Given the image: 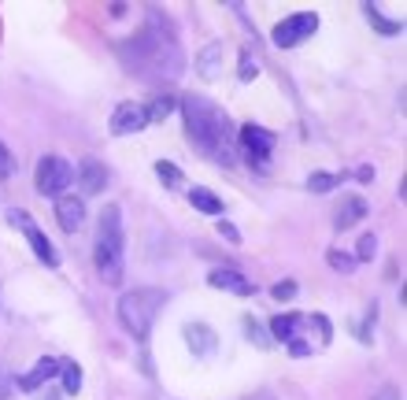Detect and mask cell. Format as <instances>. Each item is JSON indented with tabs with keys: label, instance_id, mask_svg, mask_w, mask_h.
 Returning <instances> with one entry per match:
<instances>
[{
	"label": "cell",
	"instance_id": "6da1fadb",
	"mask_svg": "<svg viewBox=\"0 0 407 400\" xmlns=\"http://www.w3.org/2000/svg\"><path fill=\"white\" fill-rule=\"evenodd\" d=\"M123 67L130 74H141V78H178L181 67H186V53L174 41V34H163L156 22H149L141 34H134L130 41L115 45Z\"/></svg>",
	"mask_w": 407,
	"mask_h": 400
},
{
	"label": "cell",
	"instance_id": "7a4b0ae2",
	"mask_svg": "<svg viewBox=\"0 0 407 400\" xmlns=\"http://www.w3.org/2000/svg\"><path fill=\"white\" fill-rule=\"evenodd\" d=\"M181 115H186V134L204 156H212L219 163L233 160V123L215 100H207L200 93L181 97Z\"/></svg>",
	"mask_w": 407,
	"mask_h": 400
},
{
	"label": "cell",
	"instance_id": "3957f363",
	"mask_svg": "<svg viewBox=\"0 0 407 400\" xmlns=\"http://www.w3.org/2000/svg\"><path fill=\"white\" fill-rule=\"evenodd\" d=\"M123 252H126V237H123V208L119 204H108L100 212V230H97V270L108 286H119L123 282Z\"/></svg>",
	"mask_w": 407,
	"mask_h": 400
},
{
	"label": "cell",
	"instance_id": "277c9868",
	"mask_svg": "<svg viewBox=\"0 0 407 400\" xmlns=\"http://www.w3.org/2000/svg\"><path fill=\"white\" fill-rule=\"evenodd\" d=\"M163 301H167L163 289H134V293H123V301H119V322H123V330L130 333V338L144 341V338H149V330H152V322H156V315H160Z\"/></svg>",
	"mask_w": 407,
	"mask_h": 400
},
{
	"label": "cell",
	"instance_id": "5b68a950",
	"mask_svg": "<svg viewBox=\"0 0 407 400\" xmlns=\"http://www.w3.org/2000/svg\"><path fill=\"white\" fill-rule=\"evenodd\" d=\"M34 182H37L41 197H63V189L74 182V167L63 156H41L37 171H34Z\"/></svg>",
	"mask_w": 407,
	"mask_h": 400
},
{
	"label": "cell",
	"instance_id": "8992f818",
	"mask_svg": "<svg viewBox=\"0 0 407 400\" xmlns=\"http://www.w3.org/2000/svg\"><path fill=\"white\" fill-rule=\"evenodd\" d=\"M315 30H319V15H315V11H296V15H289V19H282L278 27H274V45L293 48L300 41H308Z\"/></svg>",
	"mask_w": 407,
	"mask_h": 400
},
{
	"label": "cell",
	"instance_id": "52a82bcc",
	"mask_svg": "<svg viewBox=\"0 0 407 400\" xmlns=\"http://www.w3.org/2000/svg\"><path fill=\"white\" fill-rule=\"evenodd\" d=\"M241 145H244L248 160H252L256 167H267L270 152H274V134L263 130V126H252V123H248L244 130H241Z\"/></svg>",
	"mask_w": 407,
	"mask_h": 400
},
{
	"label": "cell",
	"instance_id": "ba28073f",
	"mask_svg": "<svg viewBox=\"0 0 407 400\" xmlns=\"http://www.w3.org/2000/svg\"><path fill=\"white\" fill-rule=\"evenodd\" d=\"M144 126H149V115H144V108L134 104V100L119 104V108H115V115H111V134H115V137L137 134V130H144Z\"/></svg>",
	"mask_w": 407,
	"mask_h": 400
},
{
	"label": "cell",
	"instance_id": "9c48e42d",
	"mask_svg": "<svg viewBox=\"0 0 407 400\" xmlns=\"http://www.w3.org/2000/svg\"><path fill=\"white\" fill-rule=\"evenodd\" d=\"M60 367H63V359H56V356H45V359H37L34 364V371H26V374H19L15 378V385L22 393H37L41 385L48 382V378H56L60 374Z\"/></svg>",
	"mask_w": 407,
	"mask_h": 400
},
{
	"label": "cell",
	"instance_id": "30bf717a",
	"mask_svg": "<svg viewBox=\"0 0 407 400\" xmlns=\"http://www.w3.org/2000/svg\"><path fill=\"white\" fill-rule=\"evenodd\" d=\"M222 56H226V45L222 41L204 45L200 53H196V74H200L204 82H219L222 78Z\"/></svg>",
	"mask_w": 407,
	"mask_h": 400
},
{
	"label": "cell",
	"instance_id": "8fae6325",
	"mask_svg": "<svg viewBox=\"0 0 407 400\" xmlns=\"http://www.w3.org/2000/svg\"><path fill=\"white\" fill-rule=\"evenodd\" d=\"M56 223L63 234H74L85 223V204L78 197H56Z\"/></svg>",
	"mask_w": 407,
	"mask_h": 400
},
{
	"label": "cell",
	"instance_id": "7c38bea8",
	"mask_svg": "<svg viewBox=\"0 0 407 400\" xmlns=\"http://www.w3.org/2000/svg\"><path fill=\"white\" fill-rule=\"evenodd\" d=\"M207 282H212L215 289H230V293H237V296H252V282H248L241 270H233V267H215L212 275H207Z\"/></svg>",
	"mask_w": 407,
	"mask_h": 400
},
{
	"label": "cell",
	"instance_id": "4fadbf2b",
	"mask_svg": "<svg viewBox=\"0 0 407 400\" xmlns=\"http://www.w3.org/2000/svg\"><path fill=\"white\" fill-rule=\"evenodd\" d=\"M78 186H82L85 197L100 193L104 186H108V171H104V163L100 160H82V167H78Z\"/></svg>",
	"mask_w": 407,
	"mask_h": 400
},
{
	"label": "cell",
	"instance_id": "5bb4252c",
	"mask_svg": "<svg viewBox=\"0 0 407 400\" xmlns=\"http://www.w3.org/2000/svg\"><path fill=\"white\" fill-rule=\"evenodd\" d=\"M366 215V200L363 197H340L337 212H333V226L337 230H352Z\"/></svg>",
	"mask_w": 407,
	"mask_h": 400
},
{
	"label": "cell",
	"instance_id": "9a60e30c",
	"mask_svg": "<svg viewBox=\"0 0 407 400\" xmlns=\"http://www.w3.org/2000/svg\"><path fill=\"white\" fill-rule=\"evenodd\" d=\"M186 345L193 348V356H212L215 352V330L204 322H189L186 326Z\"/></svg>",
	"mask_w": 407,
	"mask_h": 400
},
{
	"label": "cell",
	"instance_id": "2e32d148",
	"mask_svg": "<svg viewBox=\"0 0 407 400\" xmlns=\"http://www.w3.org/2000/svg\"><path fill=\"white\" fill-rule=\"evenodd\" d=\"M22 234H26V241H30V249L37 252V260L48 263V267H60V252L52 249V241H48V237H45L34 223H26V226H22Z\"/></svg>",
	"mask_w": 407,
	"mask_h": 400
},
{
	"label": "cell",
	"instance_id": "e0dca14e",
	"mask_svg": "<svg viewBox=\"0 0 407 400\" xmlns=\"http://www.w3.org/2000/svg\"><path fill=\"white\" fill-rule=\"evenodd\" d=\"M304 322V315H296V312H285V315H278V319H270V341H293V333H296V326Z\"/></svg>",
	"mask_w": 407,
	"mask_h": 400
},
{
	"label": "cell",
	"instance_id": "ac0fdd59",
	"mask_svg": "<svg viewBox=\"0 0 407 400\" xmlns=\"http://www.w3.org/2000/svg\"><path fill=\"white\" fill-rule=\"evenodd\" d=\"M189 204H193V208L196 212H204V215H222V200L215 197V193L212 189H204V186H196L193 193H189Z\"/></svg>",
	"mask_w": 407,
	"mask_h": 400
},
{
	"label": "cell",
	"instance_id": "d6986e66",
	"mask_svg": "<svg viewBox=\"0 0 407 400\" xmlns=\"http://www.w3.org/2000/svg\"><path fill=\"white\" fill-rule=\"evenodd\" d=\"M363 15L374 22V30H378V34H385V37H392V34H400V30H403V22H392V19H385V15H382V11H378L374 4H363Z\"/></svg>",
	"mask_w": 407,
	"mask_h": 400
},
{
	"label": "cell",
	"instance_id": "ffe728a7",
	"mask_svg": "<svg viewBox=\"0 0 407 400\" xmlns=\"http://www.w3.org/2000/svg\"><path fill=\"white\" fill-rule=\"evenodd\" d=\"M60 374H63V393H82V367L74 364V359H63V367H60Z\"/></svg>",
	"mask_w": 407,
	"mask_h": 400
},
{
	"label": "cell",
	"instance_id": "44dd1931",
	"mask_svg": "<svg viewBox=\"0 0 407 400\" xmlns=\"http://www.w3.org/2000/svg\"><path fill=\"white\" fill-rule=\"evenodd\" d=\"M244 338L252 341L256 348H270V345H274V341H270V333H267V326H263L259 319H252V315L244 319Z\"/></svg>",
	"mask_w": 407,
	"mask_h": 400
},
{
	"label": "cell",
	"instance_id": "7402d4cb",
	"mask_svg": "<svg viewBox=\"0 0 407 400\" xmlns=\"http://www.w3.org/2000/svg\"><path fill=\"white\" fill-rule=\"evenodd\" d=\"M174 111V97H167V93H160L152 100V108H144V115H149V123H163L167 115Z\"/></svg>",
	"mask_w": 407,
	"mask_h": 400
},
{
	"label": "cell",
	"instance_id": "603a6c76",
	"mask_svg": "<svg viewBox=\"0 0 407 400\" xmlns=\"http://www.w3.org/2000/svg\"><path fill=\"white\" fill-rule=\"evenodd\" d=\"M326 263H330L333 270H340V275H352V270H356V260H352L348 252H340V249H330V252H326Z\"/></svg>",
	"mask_w": 407,
	"mask_h": 400
},
{
	"label": "cell",
	"instance_id": "cb8c5ba5",
	"mask_svg": "<svg viewBox=\"0 0 407 400\" xmlns=\"http://www.w3.org/2000/svg\"><path fill=\"white\" fill-rule=\"evenodd\" d=\"M337 182H340V178H337V174H326V171H315V174L308 178V189H311V193H330V189H333Z\"/></svg>",
	"mask_w": 407,
	"mask_h": 400
},
{
	"label": "cell",
	"instance_id": "d4e9b609",
	"mask_svg": "<svg viewBox=\"0 0 407 400\" xmlns=\"http://www.w3.org/2000/svg\"><path fill=\"white\" fill-rule=\"evenodd\" d=\"M156 174H160V178H163V186H170V189H174V186L181 182V171H178L174 163H167V160L156 163Z\"/></svg>",
	"mask_w": 407,
	"mask_h": 400
},
{
	"label": "cell",
	"instance_id": "484cf974",
	"mask_svg": "<svg viewBox=\"0 0 407 400\" xmlns=\"http://www.w3.org/2000/svg\"><path fill=\"white\" fill-rule=\"evenodd\" d=\"M374 252H378V237H374V234H363V237H359V244H356V256H352V260H356V263H359V260H371Z\"/></svg>",
	"mask_w": 407,
	"mask_h": 400
},
{
	"label": "cell",
	"instance_id": "4316f807",
	"mask_svg": "<svg viewBox=\"0 0 407 400\" xmlns=\"http://www.w3.org/2000/svg\"><path fill=\"white\" fill-rule=\"evenodd\" d=\"M241 82H252L256 78V74H259V60L252 56V53H241Z\"/></svg>",
	"mask_w": 407,
	"mask_h": 400
},
{
	"label": "cell",
	"instance_id": "83f0119b",
	"mask_svg": "<svg viewBox=\"0 0 407 400\" xmlns=\"http://www.w3.org/2000/svg\"><path fill=\"white\" fill-rule=\"evenodd\" d=\"M215 230H219V237H226L230 244H241V230L233 226V223H226V219H219V223H215Z\"/></svg>",
	"mask_w": 407,
	"mask_h": 400
},
{
	"label": "cell",
	"instance_id": "f1b7e54d",
	"mask_svg": "<svg viewBox=\"0 0 407 400\" xmlns=\"http://www.w3.org/2000/svg\"><path fill=\"white\" fill-rule=\"evenodd\" d=\"M270 296H274V301H293V296H296V282H278V286L270 289Z\"/></svg>",
	"mask_w": 407,
	"mask_h": 400
},
{
	"label": "cell",
	"instance_id": "f546056e",
	"mask_svg": "<svg viewBox=\"0 0 407 400\" xmlns=\"http://www.w3.org/2000/svg\"><path fill=\"white\" fill-rule=\"evenodd\" d=\"M11 171H15V160H11L8 145H0V178H8Z\"/></svg>",
	"mask_w": 407,
	"mask_h": 400
},
{
	"label": "cell",
	"instance_id": "4dcf8cb0",
	"mask_svg": "<svg viewBox=\"0 0 407 400\" xmlns=\"http://www.w3.org/2000/svg\"><path fill=\"white\" fill-rule=\"evenodd\" d=\"M11 389H15V382H11V378H8V371L0 367V400H8V396H11Z\"/></svg>",
	"mask_w": 407,
	"mask_h": 400
},
{
	"label": "cell",
	"instance_id": "1f68e13d",
	"mask_svg": "<svg viewBox=\"0 0 407 400\" xmlns=\"http://www.w3.org/2000/svg\"><path fill=\"white\" fill-rule=\"evenodd\" d=\"M289 352L300 359V356H308V352H311V345H308V341H300V338H293V341H289Z\"/></svg>",
	"mask_w": 407,
	"mask_h": 400
},
{
	"label": "cell",
	"instance_id": "d6a6232c",
	"mask_svg": "<svg viewBox=\"0 0 407 400\" xmlns=\"http://www.w3.org/2000/svg\"><path fill=\"white\" fill-rule=\"evenodd\" d=\"M371 400H403V396H400V389H392V385H385V389H378Z\"/></svg>",
	"mask_w": 407,
	"mask_h": 400
},
{
	"label": "cell",
	"instance_id": "836d02e7",
	"mask_svg": "<svg viewBox=\"0 0 407 400\" xmlns=\"http://www.w3.org/2000/svg\"><path fill=\"white\" fill-rule=\"evenodd\" d=\"M315 322H319V330H322V341H330V338H333V326H330V319H326V315H315Z\"/></svg>",
	"mask_w": 407,
	"mask_h": 400
},
{
	"label": "cell",
	"instance_id": "e575fe53",
	"mask_svg": "<svg viewBox=\"0 0 407 400\" xmlns=\"http://www.w3.org/2000/svg\"><path fill=\"white\" fill-rule=\"evenodd\" d=\"M37 400H60L56 393H45V396H37Z\"/></svg>",
	"mask_w": 407,
	"mask_h": 400
},
{
	"label": "cell",
	"instance_id": "d590c367",
	"mask_svg": "<svg viewBox=\"0 0 407 400\" xmlns=\"http://www.w3.org/2000/svg\"><path fill=\"white\" fill-rule=\"evenodd\" d=\"M256 400H270V396H256Z\"/></svg>",
	"mask_w": 407,
	"mask_h": 400
}]
</instances>
